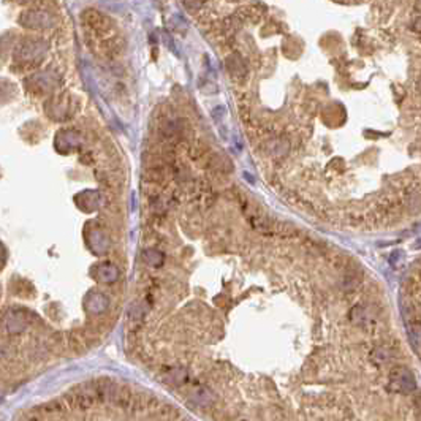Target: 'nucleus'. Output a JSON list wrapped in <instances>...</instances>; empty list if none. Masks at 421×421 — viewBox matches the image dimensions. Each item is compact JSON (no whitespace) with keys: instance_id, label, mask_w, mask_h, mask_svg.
<instances>
[{"instance_id":"obj_1","label":"nucleus","mask_w":421,"mask_h":421,"mask_svg":"<svg viewBox=\"0 0 421 421\" xmlns=\"http://www.w3.org/2000/svg\"><path fill=\"white\" fill-rule=\"evenodd\" d=\"M401 314L410 345L421 363V256L410 265L401 287Z\"/></svg>"}]
</instances>
